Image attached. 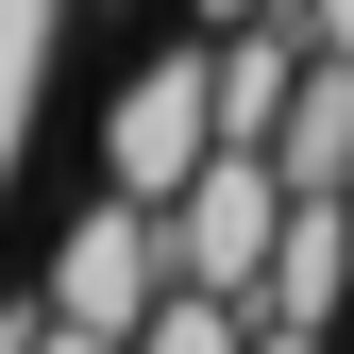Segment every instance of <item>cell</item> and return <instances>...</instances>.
Returning <instances> with one entry per match:
<instances>
[{"mask_svg":"<svg viewBox=\"0 0 354 354\" xmlns=\"http://www.w3.org/2000/svg\"><path fill=\"white\" fill-rule=\"evenodd\" d=\"M304 17V51H354V0H287Z\"/></svg>","mask_w":354,"mask_h":354,"instance_id":"7","label":"cell"},{"mask_svg":"<svg viewBox=\"0 0 354 354\" xmlns=\"http://www.w3.org/2000/svg\"><path fill=\"white\" fill-rule=\"evenodd\" d=\"M34 354H136V337H102V321H34Z\"/></svg>","mask_w":354,"mask_h":354,"instance_id":"8","label":"cell"},{"mask_svg":"<svg viewBox=\"0 0 354 354\" xmlns=\"http://www.w3.org/2000/svg\"><path fill=\"white\" fill-rule=\"evenodd\" d=\"M203 152H219V51H152V68L102 102V186L186 203V169H203Z\"/></svg>","mask_w":354,"mask_h":354,"instance_id":"2","label":"cell"},{"mask_svg":"<svg viewBox=\"0 0 354 354\" xmlns=\"http://www.w3.org/2000/svg\"><path fill=\"white\" fill-rule=\"evenodd\" d=\"M186 17H203V34H236V17H287V0H186Z\"/></svg>","mask_w":354,"mask_h":354,"instance_id":"9","label":"cell"},{"mask_svg":"<svg viewBox=\"0 0 354 354\" xmlns=\"http://www.w3.org/2000/svg\"><path fill=\"white\" fill-rule=\"evenodd\" d=\"M169 287H186L169 270V203H136V186H102L68 219V253H51V321H102V337H136Z\"/></svg>","mask_w":354,"mask_h":354,"instance_id":"3","label":"cell"},{"mask_svg":"<svg viewBox=\"0 0 354 354\" xmlns=\"http://www.w3.org/2000/svg\"><path fill=\"white\" fill-rule=\"evenodd\" d=\"M253 354H321V321H253Z\"/></svg>","mask_w":354,"mask_h":354,"instance_id":"10","label":"cell"},{"mask_svg":"<svg viewBox=\"0 0 354 354\" xmlns=\"http://www.w3.org/2000/svg\"><path fill=\"white\" fill-rule=\"evenodd\" d=\"M270 169H287V186H354V51H304V84H287V136H270Z\"/></svg>","mask_w":354,"mask_h":354,"instance_id":"5","label":"cell"},{"mask_svg":"<svg viewBox=\"0 0 354 354\" xmlns=\"http://www.w3.org/2000/svg\"><path fill=\"white\" fill-rule=\"evenodd\" d=\"M287 203H304V186H287L270 152H253V136H219V152L186 169V203H169V270L253 304V287H270V236H287Z\"/></svg>","mask_w":354,"mask_h":354,"instance_id":"1","label":"cell"},{"mask_svg":"<svg viewBox=\"0 0 354 354\" xmlns=\"http://www.w3.org/2000/svg\"><path fill=\"white\" fill-rule=\"evenodd\" d=\"M136 354H253V304L236 287H169L152 321H136Z\"/></svg>","mask_w":354,"mask_h":354,"instance_id":"6","label":"cell"},{"mask_svg":"<svg viewBox=\"0 0 354 354\" xmlns=\"http://www.w3.org/2000/svg\"><path fill=\"white\" fill-rule=\"evenodd\" d=\"M337 287H354V219H337V186H304V203H287V236H270L253 321H337Z\"/></svg>","mask_w":354,"mask_h":354,"instance_id":"4","label":"cell"}]
</instances>
